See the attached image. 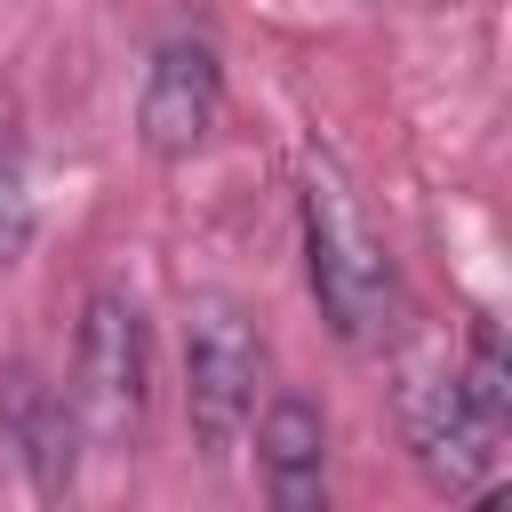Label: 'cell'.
<instances>
[{
  "label": "cell",
  "mask_w": 512,
  "mask_h": 512,
  "mask_svg": "<svg viewBox=\"0 0 512 512\" xmlns=\"http://www.w3.org/2000/svg\"><path fill=\"white\" fill-rule=\"evenodd\" d=\"M400 424H408V448H416V464H424L432 488H456V496H464V488L488 480V464H496V424L464 400L456 368L408 376V384H400Z\"/></svg>",
  "instance_id": "cell-5"
},
{
  "label": "cell",
  "mask_w": 512,
  "mask_h": 512,
  "mask_svg": "<svg viewBox=\"0 0 512 512\" xmlns=\"http://www.w3.org/2000/svg\"><path fill=\"white\" fill-rule=\"evenodd\" d=\"M256 384H264V336L256 312L240 296L200 288L184 304V408H192V440L208 464H224L256 416Z\"/></svg>",
  "instance_id": "cell-2"
},
{
  "label": "cell",
  "mask_w": 512,
  "mask_h": 512,
  "mask_svg": "<svg viewBox=\"0 0 512 512\" xmlns=\"http://www.w3.org/2000/svg\"><path fill=\"white\" fill-rule=\"evenodd\" d=\"M304 272H312V296H320V320L352 344V352H384L400 344L408 328V288L352 192V176L312 152L304 160Z\"/></svg>",
  "instance_id": "cell-1"
},
{
  "label": "cell",
  "mask_w": 512,
  "mask_h": 512,
  "mask_svg": "<svg viewBox=\"0 0 512 512\" xmlns=\"http://www.w3.org/2000/svg\"><path fill=\"white\" fill-rule=\"evenodd\" d=\"M216 112H224V64H216V48L192 40V32L184 40H160L152 64H144V96H136L144 152H160V160L200 152L208 128H216Z\"/></svg>",
  "instance_id": "cell-4"
},
{
  "label": "cell",
  "mask_w": 512,
  "mask_h": 512,
  "mask_svg": "<svg viewBox=\"0 0 512 512\" xmlns=\"http://www.w3.org/2000/svg\"><path fill=\"white\" fill-rule=\"evenodd\" d=\"M144 376H152L144 312L120 288H96L80 312V352H72V416L96 440H128L144 424Z\"/></svg>",
  "instance_id": "cell-3"
},
{
  "label": "cell",
  "mask_w": 512,
  "mask_h": 512,
  "mask_svg": "<svg viewBox=\"0 0 512 512\" xmlns=\"http://www.w3.org/2000/svg\"><path fill=\"white\" fill-rule=\"evenodd\" d=\"M456 384H464V400L504 432L512 424V360H504V336H496V320H472V360L456 368Z\"/></svg>",
  "instance_id": "cell-8"
},
{
  "label": "cell",
  "mask_w": 512,
  "mask_h": 512,
  "mask_svg": "<svg viewBox=\"0 0 512 512\" xmlns=\"http://www.w3.org/2000/svg\"><path fill=\"white\" fill-rule=\"evenodd\" d=\"M32 248V184H24V160L0 144V272Z\"/></svg>",
  "instance_id": "cell-9"
},
{
  "label": "cell",
  "mask_w": 512,
  "mask_h": 512,
  "mask_svg": "<svg viewBox=\"0 0 512 512\" xmlns=\"http://www.w3.org/2000/svg\"><path fill=\"white\" fill-rule=\"evenodd\" d=\"M80 416L32 376V368H8L0 376V448L32 472L40 496H64L72 488V464H80Z\"/></svg>",
  "instance_id": "cell-6"
},
{
  "label": "cell",
  "mask_w": 512,
  "mask_h": 512,
  "mask_svg": "<svg viewBox=\"0 0 512 512\" xmlns=\"http://www.w3.org/2000/svg\"><path fill=\"white\" fill-rule=\"evenodd\" d=\"M256 464H264V488L280 512H312L328 496V424L304 392H280L256 424Z\"/></svg>",
  "instance_id": "cell-7"
}]
</instances>
